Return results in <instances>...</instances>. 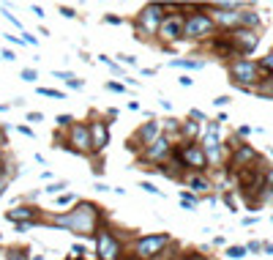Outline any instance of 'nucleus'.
Here are the masks:
<instances>
[{"label":"nucleus","mask_w":273,"mask_h":260,"mask_svg":"<svg viewBox=\"0 0 273 260\" xmlns=\"http://www.w3.org/2000/svg\"><path fill=\"white\" fill-rule=\"evenodd\" d=\"M96 260H121L123 249H121V241H118V236H112L110 230H98L96 233Z\"/></svg>","instance_id":"7"},{"label":"nucleus","mask_w":273,"mask_h":260,"mask_svg":"<svg viewBox=\"0 0 273 260\" xmlns=\"http://www.w3.org/2000/svg\"><path fill=\"white\" fill-rule=\"evenodd\" d=\"M161 22H164V9H161V3H150V6H145V9L137 14L134 28L142 33L139 38H148V36H156L158 28H161Z\"/></svg>","instance_id":"2"},{"label":"nucleus","mask_w":273,"mask_h":260,"mask_svg":"<svg viewBox=\"0 0 273 260\" xmlns=\"http://www.w3.org/2000/svg\"><path fill=\"white\" fill-rule=\"evenodd\" d=\"M126 66H137V58H131V55H118Z\"/></svg>","instance_id":"32"},{"label":"nucleus","mask_w":273,"mask_h":260,"mask_svg":"<svg viewBox=\"0 0 273 260\" xmlns=\"http://www.w3.org/2000/svg\"><path fill=\"white\" fill-rule=\"evenodd\" d=\"M104 22H106V25H118V22H121V17H112V14H106V17H104Z\"/></svg>","instance_id":"35"},{"label":"nucleus","mask_w":273,"mask_h":260,"mask_svg":"<svg viewBox=\"0 0 273 260\" xmlns=\"http://www.w3.org/2000/svg\"><path fill=\"white\" fill-rule=\"evenodd\" d=\"M106 91H118V93H121L123 85H121V82H106Z\"/></svg>","instance_id":"33"},{"label":"nucleus","mask_w":273,"mask_h":260,"mask_svg":"<svg viewBox=\"0 0 273 260\" xmlns=\"http://www.w3.org/2000/svg\"><path fill=\"white\" fill-rule=\"evenodd\" d=\"M213 104H216V107H224V104H230V96H219Z\"/></svg>","instance_id":"34"},{"label":"nucleus","mask_w":273,"mask_h":260,"mask_svg":"<svg viewBox=\"0 0 273 260\" xmlns=\"http://www.w3.org/2000/svg\"><path fill=\"white\" fill-rule=\"evenodd\" d=\"M142 189H145V192H150V195H158V197H161V192H158L153 184H148V181H142Z\"/></svg>","instance_id":"30"},{"label":"nucleus","mask_w":273,"mask_h":260,"mask_svg":"<svg viewBox=\"0 0 273 260\" xmlns=\"http://www.w3.org/2000/svg\"><path fill=\"white\" fill-rule=\"evenodd\" d=\"M259 22V17L254 14V11H241V28H254V25Z\"/></svg>","instance_id":"17"},{"label":"nucleus","mask_w":273,"mask_h":260,"mask_svg":"<svg viewBox=\"0 0 273 260\" xmlns=\"http://www.w3.org/2000/svg\"><path fill=\"white\" fill-rule=\"evenodd\" d=\"M167 244H170L167 233H156V236H139L137 244H134L137 260H153V257H158Z\"/></svg>","instance_id":"3"},{"label":"nucleus","mask_w":273,"mask_h":260,"mask_svg":"<svg viewBox=\"0 0 273 260\" xmlns=\"http://www.w3.org/2000/svg\"><path fill=\"white\" fill-rule=\"evenodd\" d=\"M216 22L224 25V28H235L241 25V11H222V14H216Z\"/></svg>","instance_id":"16"},{"label":"nucleus","mask_w":273,"mask_h":260,"mask_svg":"<svg viewBox=\"0 0 273 260\" xmlns=\"http://www.w3.org/2000/svg\"><path fill=\"white\" fill-rule=\"evenodd\" d=\"M88 260H96V257H88Z\"/></svg>","instance_id":"45"},{"label":"nucleus","mask_w":273,"mask_h":260,"mask_svg":"<svg viewBox=\"0 0 273 260\" xmlns=\"http://www.w3.org/2000/svg\"><path fill=\"white\" fill-rule=\"evenodd\" d=\"M259 66L257 63H251V61H246V58H238V61H232L230 63V74H232V79L238 82V88H249V85H254V82H259Z\"/></svg>","instance_id":"4"},{"label":"nucleus","mask_w":273,"mask_h":260,"mask_svg":"<svg viewBox=\"0 0 273 260\" xmlns=\"http://www.w3.org/2000/svg\"><path fill=\"white\" fill-rule=\"evenodd\" d=\"M6 219L9 222H41V208H33V205H19V208H11V211H6Z\"/></svg>","instance_id":"14"},{"label":"nucleus","mask_w":273,"mask_h":260,"mask_svg":"<svg viewBox=\"0 0 273 260\" xmlns=\"http://www.w3.org/2000/svg\"><path fill=\"white\" fill-rule=\"evenodd\" d=\"M213 28H216V22L208 17V14H191L189 19H186V25H183V36H189V38H205V36H210Z\"/></svg>","instance_id":"8"},{"label":"nucleus","mask_w":273,"mask_h":260,"mask_svg":"<svg viewBox=\"0 0 273 260\" xmlns=\"http://www.w3.org/2000/svg\"><path fill=\"white\" fill-rule=\"evenodd\" d=\"M259 69H262L265 74H268V71H273V52H270V55H268V58H265V61H262V66H259Z\"/></svg>","instance_id":"29"},{"label":"nucleus","mask_w":273,"mask_h":260,"mask_svg":"<svg viewBox=\"0 0 273 260\" xmlns=\"http://www.w3.org/2000/svg\"><path fill=\"white\" fill-rule=\"evenodd\" d=\"M170 153H172V143L161 135L156 143H150L148 148H142V153H139V164H150L148 170L156 172V164H164V159H167Z\"/></svg>","instance_id":"5"},{"label":"nucleus","mask_w":273,"mask_h":260,"mask_svg":"<svg viewBox=\"0 0 273 260\" xmlns=\"http://www.w3.org/2000/svg\"><path fill=\"white\" fill-rule=\"evenodd\" d=\"M181 135L186 137V143H191V140H194V137L199 135L197 123H191V121H189V123H183V126H181Z\"/></svg>","instance_id":"19"},{"label":"nucleus","mask_w":273,"mask_h":260,"mask_svg":"<svg viewBox=\"0 0 273 260\" xmlns=\"http://www.w3.org/2000/svg\"><path fill=\"white\" fill-rule=\"evenodd\" d=\"M262 249H265V252H270V255H273V244H262Z\"/></svg>","instance_id":"44"},{"label":"nucleus","mask_w":273,"mask_h":260,"mask_svg":"<svg viewBox=\"0 0 273 260\" xmlns=\"http://www.w3.org/2000/svg\"><path fill=\"white\" fill-rule=\"evenodd\" d=\"M257 159V153L249 148V145H235V156H232V170H243L246 167V162H254Z\"/></svg>","instance_id":"15"},{"label":"nucleus","mask_w":273,"mask_h":260,"mask_svg":"<svg viewBox=\"0 0 273 260\" xmlns=\"http://www.w3.org/2000/svg\"><path fill=\"white\" fill-rule=\"evenodd\" d=\"M170 66H181V69H202L205 61H183V58H178V61H170Z\"/></svg>","instance_id":"18"},{"label":"nucleus","mask_w":273,"mask_h":260,"mask_svg":"<svg viewBox=\"0 0 273 260\" xmlns=\"http://www.w3.org/2000/svg\"><path fill=\"white\" fill-rule=\"evenodd\" d=\"M61 189H66V184H61V181H58V184H49V186H46V195H58Z\"/></svg>","instance_id":"28"},{"label":"nucleus","mask_w":273,"mask_h":260,"mask_svg":"<svg viewBox=\"0 0 273 260\" xmlns=\"http://www.w3.org/2000/svg\"><path fill=\"white\" fill-rule=\"evenodd\" d=\"M0 178H6V162H0Z\"/></svg>","instance_id":"43"},{"label":"nucleus","mask_w":273,"mask_h":260,"mask_svg":"<svg viewBox=\"0 0 273 260\" xmlns=\"http://www.w3.org/2000/svg\"><path fill=\"white\" fill-rule=\"evenodd\" d=\"M36 69H22V79H25V82H36Z\"/></svg>","instance_id":"24"},{"label":"nucleus","mask_w":273,"mask_h":260,"mask_svg":"<svg viewBox=\"0 0 273 260\" xmlns=\"http://www.w3.org/2000/svg\"><path fill=\"white\" fill-rule=\"evenodd\" d=\"M49 225H55V228L61 230H69L74 233V236H96V225H98V205L88 203V200H79L74 205V211H69V214H61V216H52Z\"/></svg>","instance_id":"1"},{"label":"nucleus","mask_w":273,"mask_h":260,"mask_svg":"<svg viewBox=\"0 0 273 260\" xmlns=\"http://www.w3.org/2000/svg\"><path fill=\"white\" fill-rule=\"evenodd\" d=\"M19 132H22L25 137H33V129H30V126H19Z\"/></svg>","instance_id":"38"},{"label":"nucleus","mask_w":273,"mask_h":260,"mask_svg":"<svg viewBox=\"0 0 273 260\" xmlns=\"http://www.w3.org/2000/svg\"><path fill=\"white\" fill-rule=\"evenodd\" d=\"M25 41H28L30 47H36V44H38V41H36V36H28V33H25V38H22V44H25Z\"/></svg>","instance_id":"37"},{"label":"nucleus","mask_w":273,"mask_h":260,"mask_svg":"<svg viewBox=\"0 0 273 260\" xmlns=\"http://www.w3.org/2000/svg\"><path fill=\"white\" fill-rule=\"evenodd\" d=\"M158 137H161V123H158V121H145V123L137 129V135L129 140V145L139 143L137 148H148V145H150V143H156Z\"/></svg>","instance_id":"12"},{"label":"nucleus","mask_w":273,"mask_h":260,"mask_svg":"<svg viewBox=\"0 0 273 260\" xmlns=\"http://www.w3.org/2000/svg\"><path fill=\"white\" fill-rule=\"evenodd\" d=\"M6 186H9V178H0V197H3V192H6Z\"/></svg>","instance_id":"40"},{"label":"nucleus","mask_w":273,"mask_h":260,"mask_svg":"<svg viewBox=\"0 0 273 260\" xmlns=\"http://www.w3.org/2000/svg\"><path fill=\"white\" fill-rule=\"evenodd\" d=\"M175 159L183 162L186 167H191V170H205L208 167V156H205L202 148H199V143H183L181 148L175 151Z\"/></svg>","instance_id":"6"},{"label":"nucleus","mask_w":273,"mask_h":260,"mask_svg":"<svg viewBox=\"0 0 273 260\" xmlns=\"http://www.w3.org/2000/svg\"><path fill=\"white\" fill-rule=\"evenodd\" d=\"M61 14H63V17H69V19H74V17H77V11H74V9H69V6H61Z\"/></svg>","instance_id":"31"},{"label":"nucleus","mask_w":273,"mask_h":260,"mask_svg":"<svg viewBox=\"0 0 273 260\" xmlns=\"http://www.w3.org/2000/svg\"><path fill=\"white\" fill-rule=\"evenodd\" d=\"M41 118H44L41 112H30V115H28V121H41Z\"/></svg>","instance_id":"41"},{"label":"nucleus","mask_w":273,"mask_h":260,"mask_svg":"<svg viewBox=\"0 0 273 260\" xmlns=\"http://www.w3.org/2000/svg\"><path fill=\"white\" fill-rule=\"evenodd\" d=\"M189 186H191L194 192H208V189H210V184L205 181V178H199V176H191V178H189Z\"/></svg>","instance_id":"20"},{"label":"nucleus","mask_w":273,"mask_h":260,"mask_svg":"<svg viewBox=\"0 0 273 260\" xmlns=\"http://www.w3.org/2000/svg\"><path fill=\"white\" fill-rule=\"evenodd\" d=\"M38 96H49V99H63L61 91H52V88H38Z\"/></svg>","instance_id":"23"},{"label":"nucleus","mask_w":273,"mask_h":260,"mask_svg":"<svg viewBox=\"0 0 273 260\" xmlns=\"http://www.w3.org/2000/svg\"><path fill=\"white\" fill-rule=\"evenodd\" d=\"M265 184H270V186H273V170L268 172V176H265Z\"/></svg>","instance_id":"42"},{"label":"nucleus","mask_w":273,"mask_h":260,"mask_svg":"<svg viewBox=\"0 0 273 260\" xmlns=\"http://www.w3.org/2000/svg\"><path fill=\"white\" fill-rule=\"evenodd\" d=\"M0 11H3V17H6V19H9V22H11V25H14V28H22V25H19V19H17L14 14H11V11H9V9H0Z\"/></svg>","instance_id":"26"},{"label":"nucleus","mask_w":273,"mask_h":260,"mask_svg":"<svg viewBox=\"0 0 273 260\" xmlns=\"http://www.w3.org/2000/svg\"><path fill=\"white\" fill-rule=\"evenodd\" d=\"M71 115H58V126H61V129H71Z\"/></svg>","instance_id":"25"},{"label":"nucleus","mask_w":273,"mask_h":260,"mask_svg":"<svg viewBox=\"0 0 273 260\" xmlns=\"http://www.w3.org/2000/svg\"><path fill=\"white\" fill-rule=\"evenodd\" d=\"M6 260H28V252L19 249V246H9L6 249Z\"/></svg>","instance_id":"21"},{"label":"nucleus","mask_w":273,"mask_h":260,"mask_svg":"<svg viewBox=\"0 0 273 260\" xmlns=\"http://www.w3.org/2000/svg\"><path fill=\"white\" fill-rule=\"evenodd\" d=\"M0 58H3V61H14V52H11V50H3V52H0Z\"/></svg>","instance_id":"36"},{"label":"nucleus","mask_w":273,"mask_h":260,"mask_svg":"<svg viewBox=\"0 0 273 260\" xmlns=\"http://www.w3.org/2000/svg\"><path fill=\"white\" fill-rule=\"evenodd\" d=\"M230 44H232V50H235L238 55H249V52H254V50H257L259 36H257L254 30L238 28V30H232V33H230Z\"/></svg>","instance_id":"10"},{"label":"nucleus","mask_w":273,"mask_h":260,"mask_svg":"<svg viewBox=\"0 0 273 260\" xmlns=\"http://www.w3.org/2000/svg\"><path fill=\"white\" fill-rule=\"evenodd\" d=\"M246 249H251V252H259V249H262V244H257V241H251L249 246H246Z\"/></svg>","instance_id":"39"},{"label":"nucleus","mask_w":273,"mask_h":260,"mask_svg":"<svg viewBox=\"0 0 273 260\" xmlns=\"http://www.w3.org/2000/svg\"><path fill=\"white\" fill-rule=\"evenodd\" d=\"M88 132H90V153H104V148L110 145V123L96 118V121H90Z\"/></svg>","instance_id":"11"},{"label":"nucleus","mask_w":273,"mask_h":260,"mask_svg":"<svg viewBox=\"0 0 273 260\" xmlns=\"http://www.w3.org/2000/svg\"><path fill=\"white\" fill-rule=\"evenodd\" d=\"M74 200H77L74 195H58L55 203H58V205H69V203H74Z\"/></svg>","instance_id":"27"},{"label":"nucleus","mask_w":273,"mask_h":260,"mask_svg":"<svg viewBox=\"0 0 273 260\" xmlns=\"http://www.w3.org/2000/svg\"><path fill=\"white\" fill-rule=\"evenodd\" d=\"M183 25H186V19L181 14H170V17H164L161 28H158V36L164 41H175V38L183 36Z\"/></svg>","instance_id":"13"},{"label":"nucleus","mask_w":273,"mask_h":260,"mask_svg":"<svg viewBox=\"0 0 273 260\" xmlns=\"http://www.w3.org/2000/svg\"><path fill=\"white\" fill-rule=\"evenodd\" d=\"M246 252H249V249H246V246H230V249H227V255L238 260V257H243Z\"/></svg>","instance_id":"22"},{"label":"nucleus","mask_w":273,"mask_h":260,"mask_svg":"<svg viewBox=\"0 0 273 260\" xmlns=\"http://www.w3.org/2000/svg\"><path fill=\"white\" fill-rule=\"evenodd\" d=\"M66 151L74 153H90V132L85 123H71L69 140H66Z\"/></svg>","instance_id":"9"}]
</instances>
